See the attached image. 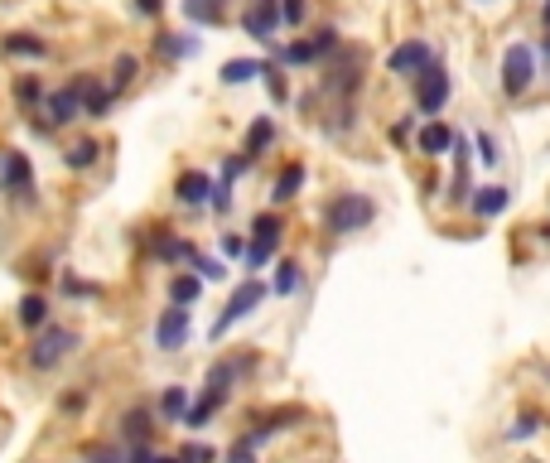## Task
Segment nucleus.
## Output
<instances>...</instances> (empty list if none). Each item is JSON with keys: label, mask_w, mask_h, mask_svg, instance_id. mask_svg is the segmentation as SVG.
Masks as SVG:
<instances>
[{"label": "nucleus", "mask_w": 550, "mask_h": 463, "mask_svg": "<svg viewBox=\"0 0 550 463\" xmlns=\"http://www.w3.org/2000/svg\"><path fill=\"white\" fill-rule=\"evenodd\" d=\"M251 372H256V353H251V348H242V353H232V357H218V362L203 372V396L189 401V410H184V420H179V425L193 430V435H198V430H208V420H213V415L232 401L237 382L251 377Z\"/></svg>", "instance_id": "f257e3e1"}, {"label": "nucleus", "mask_w": 550, "mask_h": 463, "mask_svg": "<svg viewBox=\"0 0 550 463\" xmlns=\"http://www.w3.org/2000/svg\"><path fill=\"white\" fill-rule=\"evenodd\" d=\"M78 348H83V333L49 319L44 328H34V338H29V348H25V362H29V372H58Z\"/></svg>", "instance_id": "f03ea898"}, {"label": "nucleus", "mask_w": 550, "mask_h": 463, "mask_svg": "<svg viewBox=\"0 0 550 463\" xmlns=\"http://www.w3.org/2000/svg\"><path fill=\"white\" fill-rule=\"evenodd\" d=\"M372 218H377V203L367 198V193H333L329 203H324V232L329 237H353V232H367L372 227Z\"/></svg>", "instance_id": "7ed1b4c3"}, {"label": "nucleus", "mask_w": 550, "mask_h": 463, "mask_svg": "<svg viewBox=\"0 0 550 463\" xmlns=\"http://www.w3.org/2000/svg\"><path fill=\"white\" fill-rule=\"evenodd\" d=\"M0 198L15 208H34L39 203V179L25 150H0Z\"/></svg>", "instance_id": "20e7f679"}, {"label": "nucleus", "mask_w": 550, "mask_h": 463, "mask_svg": "<svg viewBox=\"0 0 550 463\" xmlns=\"http://www.w3.org/2000/svg\"><path fill=\"white\" fill-rule=\"evenodd\" d=\"M266 295H271V285H266V280H256V275H251V280H242V285L232 290V300L222 304V314L213 319V328H208V343H222V338L242 324V319H251V314L261 309V300H266Z\"/></svg>", "instance_id": "39448f33"}, {"label": "nucleus", "mask_w": 550, "mask_h": 463, "mask_svg": "<svg viewBox=\"0 0 550 463\" xmlns=\"http://www.w3.org/2000/svg\"><path fill=\"white\" fill-rule=\"evenodd\" d=\"M362 73H367L362 49H343V44H338V49L329 54V68H324V92L338 97V102H358Z\"/></svg>", "instance_id": "423d86ee"}, {"label": "nucleus", "mask_w": 550, "mask_h": 463, "mask_svg": "<svg viewBox=\"0 0 550 463\" xmlns=\"http://www.w3.org/2000/svg\"><path fill=\"white\" fill-rule=\"evenodd\" d=\"M338 44H343V34L333 25H324V29H314L309 39H300V44H275L271 63H280V68H309V63H324Z\"/></svg>", "instance_id": "0eeeda50"}, {"label": "nucleus", "mask_w": 550, "mask_h": 463, "mask_svg": "<svg viewBox=\"0 0 550 463\" xmlns=\"http://www.w3.org/2000/svg\"><path fill=\"white\" fill-rule=\"evenodd\" d=\"M411 92H415V107L425 111V116H440L449 107V97H454V78H449V68H444L440 58H430L411 78Z\"/></svg>", "instance_id": "6e6552de"}, {"label": "nucleus", "mask_w": 550, "mask_h": 463, "mask_svg": "<svg viewBox=\"0 0 550 463\" xmlns=\"http://www.w3.org/2000/svg\"><path fill=\"white\" fill-rule=\"evenodd\" d=\"M145 256L160 261V266H174V271H189L198 246H193L189 237H174L169 227H145Z\"/></svg>", "instance_id": "1a4fd4ad"}, {"label": "nucleus", "mask_w": 550, "mask_h": 463, "mask_svg": "<svg viewBox=\"0 0 550 463\" xmlns=\"http://www.w3.org/2000/svg\"><path fill=\"white\" fill-rule=\"evenodd\" d=\"M531 82H536V49L531 44H512L502 54V92L517 102V97L531 92Z\"/></svg>", "instance_id": "9d476101"}, {"label": "nucleus", "mask_w": 550, "mask_h": 463, "mask_svg": "<svg viewBox=\"0 0 550 463\" xmlns=\"http://www.w3.org/2000/svg\"><path fill=\"white\" fill-rule=\"evenodd\" d=\"M189 333H193V309L189 304H169L165 314L155 319V348L160 353H179L189 343Z\"/></svg>", "instance_id": "9b49d317"}, {"label": "nucleus", "mask_w": 550, "mask_h": 463, "mask_svg": "<svg viewBox=\"0 0 550 463\" xmlns=\"http://www.w3.org/2000/svg\"><path fill=\"white\" fill-rule=\"evenodd\" d=\"M309 420V410L304 406H275V410H261L256 420H251V430H247V439L261 449L266 439H275V435H285V430H295V425H304Z\"/></svg>", "instance_id": "f8f14e48"}, {"label": "nucleus", "mask_w": 550, "mask_h": 463, "mask_svg": "<svg viewBox=\"0 0 550 463\" xmlns=\"http://www.w3.org/2000/svg\"><path fill=\"white\" fill-rule=\"evenodd\" d=\"M39 116L49 121V126H73L78 116H83V97H78V87H73V78L63 82V87H54L49 97H44V107H39Z\"/></svg>", "instance_id": "ddd939ff"}, {"label": "nucleus", "mask_w": 550, "mask_h": 463, "mask_svg": "<svg viewBox=\"0 0 550 463\" xmlns=\"http://www.w3.org/2000/svg\"><path fill=\"white\" fill-rule=\"evenodd\" d=\"M242 29H247L251 39H256V44L275 49V44H280V39H275V29H280V5H275V0H247Z\"/></svg>", "instance_id": "4468645a"}, {"label": "nucleus", "mask_w": 550, "mask_h": 463, "mask_svg": "<svg viewBox=\"0 0 550 463\" xmlns=\"http://www.w3.org/2000/svg\"><path fill=\"white\" fill-rule=\"evenodd\" d=\"M430 58H435V49H430L425 39H401V44L386 54V73H391V78H415Z\"/></svg>", "instance_id": "2eb2a0df"}, {"label": "nucleus", "mask_w": 550, "mask_h": 463, "mask_svg": "<svg viewBox=\"0 0 550 463\" xmlns=\"http://www.w3.org/2000/svg\"><path fill=\"white\" fill-rule=\"evenodd\" d=\"M155 430H160L155 410H150V406H131V410H121V420H116V444H150Z\"/></svg>", "instance_id": "dca6fc26"}, {"label": "nucleus", "mask_w": 550, "mask_h": 463, "mask_svg": "<svg viewBox=\"0 0 550 463\" xmlns=\"http://www.w3.org/2000/svg\"><path fill=\"white\" fill-rule=\"evenodd\" d=\"M73 87H78V97H83V116H87V121H102V116L116 107V92H111L107 82H97L92 73H73Z\"/></svg>", "instance_id": "f3484780"}, {"label": "nucleus", "mask_w": 550, "mask_h": 463, "mask_svg": "<svg viewBox=\"0 0 550 463\" xmlns=\"http://www.w3.org/2000/svg\"><path fill=\"white\" fill-rule=\"evenodd\" d=\"M49 319H54V304H49V295H44V290H29V295H20V304H15V324L25 328V333L44 328Z\"/></svg>", "instance_id": "a211bd4d"}, {"label": "nucleus", "mask_w": 550, "mask_h": 463, "mask_svg": "<svg viewBox=\"0 0 550 463\" xmlns=\"http://www.w3.org/2000/svg\"><path fill=\"white\" fill-rule=\"evenodd\" d=\"M208 193H213V174H203V169H184V174L174 179V198H179L184 208H203Z\"/></svg>", "instance_id": "6ab92c4d"}, {"label": "nucleus", "mask_w": 550, "mask_h": 463, "mask_svg": "<svg viewBox=\"0 0 550 463\" xmlns=\"http://www.w3.org/2000/svg\"><path fill=\"white\" fill-rule=\"evenodd\" d=\"M411 140H415V150H420L425 160H444V155H449V145H454V131H449L444 121H425Z\"/></svg>", "instance_id": "aec40b11"}, {"label": "nucleus", "mask_w": 550, "mask_h": 463, "mask_svg": "<svg viewBox=\"0 0 550 463\" xmlns=\"http://www.w3.org/2000/svg\"><path fill=\"white\" fill-rule=\"evenodd\" d=\"M468 208H473L478 218H502V213L512 208V193L502 189V184H483V189L468 193Z\"/></svg>", "instance_id": "412c9836"}, {"label": "nucleus", "mask_w": 550, "mask_h": 463, "mask_svg": "<svg viewBox=\"0 0 550 463\" xmlns=\"http://www.w3.org/2000/svg\"><path fill=\"white\" fill-rule=\"evenodd\" d=\"M304 179H309V169H304L300 160H295V164H285V169H280V179L271 184V203H275V208L295 203V198H300V189H304Z\"/></svg>", "instance_id": "4be33fe9"}, {"label": "nucleus", "mask_w": 550, "mask_h": 463, "mask_svg": "<svg viewBox=\"0 0 550 463\" xmlns=\"http://www.w3.org/2000/svg\"><path fill=\"white\" fill-rule=\"evenodd\" d=\"M0 54L5 58H49V44H44L39 34H29V29H15V34L0 39Z\"/></svg>", "instance_id": "5701e85b"}, {"label": "nucleus", "mask_w": 550, "mask_h": 463, "mask_svg": "<svg viewBox=\"0 0 550 463\" xmlns=\"http://www.w3.org/2000/svg\"><path fill=\"white\" fill-rule=\"evenodd\" d=\"M275 145V121L271 116H256V121H251L247 126V140H242V155H247L251 164L261 160V155H266V150H271Z\"/></svg>", "instance_id": "b1692460"}, {"label": "nucleus", "mask_w": 550, "mask_h": 463, "mask_svg": "<svg viewBox=\"0 0 550 463\" xmlns=\"http://www.w3.org/2000/svg\"><path fill=\"white\" fill-rule=\"evenodd\" d=\"M189 401H193L189 386H165V391H160V406H155V420H160V425H179Z\"/></svg>", "instance_id": "393cba45"}, {"label": "nucleus", "mask_w": 550, "mask_h": 463, "mask_svg": "<svg viewBox=\"0 0 550 463\" xmlns=\"http://www.w3.org/2000/svg\"><path fill=\"white\" fill-rule=\"evenodd\" d=\"M10 97H15V107H20V111H39V107H44V97H49V87H44V78L25 73V78L10 82Z\"/></svg>", "instance_id": "a878e982"}, {"label": "nucleus", "mask_w": 550, "mask_h": 463, "mask_svg": "<svg viewBox=\"0 0 550 463\" xmlns=\"http://www.w3.org/2000/svg\"><path fill=\"white\" fill-rule=\"evenodd\" d=\"M155 54L165 58V63H179V58L198 54V39H193V34H169V29H160V34H155Z\"/></svg>", "instance_id": "bb28decb"}, {"label": "nucleus", "mask_w": 550, "mask_h": 463, "mask_svg": "<svg viewBox=\"0 0 550 463\" xmlns=\"http://www.w3.org/2000/svg\"><path fill=\"white\" fill-rule=\"evenodd\" d=\"M261 68H266V58H227L218 68V78L227 82V87H247V82L261 78Z\"/></svg>", "instance_id": "cd10ccee"}, {"label": "nucleus", "mask_w": 550, "mask_h": 463, "mask_svg": "<svg viewBox=\"0 0 550 463\" xmlns=\"http://www.w3.org/2000/svg\"><path fill=\"white\" fill-rule=\"evenodd\" d=\"M304 290V266L295 261V256H285L280 266H275V280H271V295H280V300H290V295H300Z\"/></svg>", "instance_id": "c85d7f7f"}, {"label": "nucleus", "mask_w": 550, "mask_h": 463, "mask_svg": "<svg viewBox=\"0 0 550 463\" xmlns=\"http://www.w3.org/2000/svg\"><path fill=\"white\" fill-rule=\"evenodd\" d=\"M97 160H102V140H97V136H87V140H78V145H68V150H63V164H68L73 174H87Z\"/></svg>", "instance_id": "c756f323"}, {"label": "nucleus", "mask_w": 550, "mask_h": 463, "mask_svg": "<svg viewBox=\"0 0 550 463\" xmlns=\"http://www.w3.org/2000/svg\"><path fill=\"white\" fill-rule=\"evenodd\" d=\"M198 295H203V280L193 271H174L169 275V304H198Z\"/></svg>", "instance_id": "7c9ffc66"}, {"label": "nucleus", "mask_w": 550, "mask_h": 463, "mask_svg": "<svg viewBox=\"0 0 550 463\" xmlns=\"http://www.w3.org/2000/svg\"><path fill=\"white\" fill-rule=\"evenodd\" d=\"M184 15H189L193 25H227V10H222V0H184Z\"/></svg>", "instance_id": "2f4dec72"}, {"label": "nucleus", "mask_w": 550, "mask_h": 463, "mask_svg": "<svg viewBox=\"0 0 550 463\" xmlns=\"http://www.w3.org/2000/svg\"><path fill=\"white\" fill-rule=\"evenodd\" d=\"M136 78H140V58H136V54H116V63H111V78H107L111 92L121 97V92H126V87H131Z\"/></svg>", "instance_id": "473e14b6"}, {"label": "nucleus", "mask_w": 550, "mask_h": 463, "mask_svg": "<svg viewBox=\"0 0 550 463\" xmlns=\"http://www.w3.org/2000/svg\"><path fill=\"white\" fill-rule=\"evenodd\" d=\"M280 237H285V222H280V213H256L251 218V242H271V246H280Z\"/></svg>", "instance_id": "72a5a7b5"}, {"label": "nucleus", "mask_w": 550, "mask_h": 463, "mask_svg": "<svg viewBox=\"0 0 550 463\" xmlns=\"http://www.w3.org/2000/svg\"><path fill=\"white\" fill-rule=\"evenodd\" d=\"M261 82H266V92H271L275 107H285V102H290V87H285V68H280V63H271V58H266V68H261Z\"/></svg>", "instance_id": "f704fd0d"}, {"label": "nucleus", "mask_w": 550, "mask_h": 463, "mask_svg": "<svg viewBox=\"0 0 550 463\" xmlns=\"http://www.w3.org/2000/svg\"><path fill=\"white\" fill-rule=\"evenodd\" d=\"M58 290H63L68 300H102V285H97V280H78V275H68V271L58 280Z\"/></svg>", "instance_id": "c9c22d12"}, {"label": "nucleus", "mask_w": 550, "mask_h": 463, "mask_svg": "<svg viewBox=\"0 0 550 463\" xmlns=\"http://www.w3.org/2000/svg\"><path fill=\"white\" fill-rule=\"evenodd\" d=\"M275 251H280V246H271V242H247L242 246V266H247V271H266L275 261Z\"/></svg>", "instance_id": "e433bc0d"}, {"label": "nucleus", "mask_w": 550, "mask_h": 463, "mask_svg": "<svg viewBox=\"0 0 550 463\" xmlns=\"http://www.w3.org/2000/svg\"><path fill=\"white\" fill-rule=\"evenodd\" d=\"M189 271L198 275V280H213V285H218V280H227V261H218V256H203V251H198V256L189 261Z\"/></svg>", "instance_id": "4c0bfd02"}, {"label": "nucleus", "mask_w": 550, "mask_h": 463, "mask_svg": "<svg viewBox=\"0 0 550 463\" xmlns=\"http://www.w3.org/2000/svg\"><path fill=\"white\" fill-rule=\"evenodd\" d=\"M83 463H126V444H87Z\"/></svg>", "instance_id": "58836bf2"}, {"label": "nucleus", "mask_w": 550, "mask_h": 463, "mask_svg": "<svg viewBox=\"0 0 550 463\" xmlns=\"http://www.w3.org/2000/svg\"><path fill=\"white\" fill-rule=\"evenodd\" d=\"M222 454L213 449V444H203V439H189L184 449H179V463H218Z\"/></svg>", "instance_id": "ea45409f"}, {"label": "nucleus", "mask_w": 550, "mask_h": 463, "mask_svg": "<svg viewBox=\"0 0 550 463\" xmlns=\"http://www.w3.org/2000/svg\"><path fill=\"white\" fill-rule=\"evenodd\" d=\"M256 454H261V449H256L247 435H237L232 444H227V454H222L218 463H256Z\"/></svg>", "instance_id": "a19ab883"}, {"label": "nucleus", "mask_w": 550, "mask_h": 463, "mask_svg": "<svg viewBox=\"0 0 550 463\" xmlns=\"http://www.w3.org/2000/svg\"><path fill=\"white\" fill-rule=\"evenodd\" d=\"M536 430H541V410H522V415L512 420V430H507V439L517 444V439H531V435H536Z\"/></svg>", "instance_id": "79ce46f5"}, {"label": "nucleus", "mask_w": 550, "mask_h": 463, "mask_svg": "<svg viewBox=\"0 0 550 463\" xmlns=\"http://www.w3.org/2000/svg\"><path fill=\"white\" fill-rule=\"evenodd\" d=\"M468 145H473V160H483V164H488V169H493V164L502 160V155H497V140L488 136V131H478V136L468 140Z\"/></svg>", "instance_id": "37998d69"}, {"label": "nucleus", "mask_w": 550, "mask_h": 463, "mask_svg": "<svg viewBox=\"0 0 550 463\" xmlns=\"http://www.w3.org/2000/svg\"><path fill=\"white\" fill-rule=\"evenodd\" d=\"M275 5H280V25L290 29H300L304 15H309V0H275Z\"/></svg>", "instance_id": "c03bdc74"}, {"label": "nucleus", "mask_w": 550, "mask_h": 463, "mask_svg": "<svg viewBox=\"0 0 550 463\" xmlns=\"http://www.w3.org/2000/svg\"><path fill=\"white\" fill-rule=\"evenodd\" d=\"M83 410H87V386H73V391L58 396V415H83Z\"/></svg>", "instance_id": "a18cd8bd"}, {"label": "nucleus", "mask_w": 550, "mask_h": 463, "mask_svg": "<svg viewBox=\"0 0 550 463\" xmlns=\"http://www.w3.org/2000/svg\"><path fill=\"white\" fill-rule=\"evenodd\" d=\"M415 136V116H401V121H391V131H386V140L396 145V150H406Z\"/></svg>", "instance_id": "49530a36"}, {"label": "nucleus", "mask_w": 550, "mask_h": 463, "mask_svg": "<svg viewBox=\"0 0 550 463\" xmlns=\"http://www.w3.org/2000/svg\"><path fill=\"white\" fill-rule=\"evenodd\" d=\"M247 169H251V160L242 155V150H237V155H227V160H222V184H237Z\"/></svg>", "instance_id": "de8ad7c7"}, {"label": "nucleus", "mask_w": 550, "mask_h": 463, "mask_svg": "<svg viewBox=\"0 0 550 463\" xmlns=\"http://www.w3.org/2000/svg\"><path fill=\"white\" fill-rule=\"evenodd\" d=\"M208 203H213V213H232V184H213V193H208Z\"/></svg>", "instance_id": "09e8293b"}, {"label": "nucleus", "mask_w": 550, "mask_h": 463, "mask_svg": "<svg viewBox=\"0 0 550 463\" xmlns=\"http://www.w3.org/2000/svg\"><path fill=\"white\" fill-rule=\"evenodd\" d=\"M131 10H136L140 20H160L165 15V0H131Z\"/></svg>", "instance_id": "8fccbe9b"}, {"label": "nucleus", "mask_w": 550, "mask_h": 463, "mask_svg": "<svg viewBox=\"0 0 550 463\" xmlns=\"http://www.w3.org/2000/svg\"><path fill=\"white\" fill-rule=\"evenodd\" d=\"M126 463H155V444H126Z\"/></svg>", "instance_id": "3c124183"}, {"label": "nucleus", "mask_w": 550, "mask_h": 463, "mask_svg": "<svg viewBox=\"0 0 550 463\" xmlns=\"http://www.w3.org/2000/svg\"><path fill=\"white\" fill-rule=\"evenodd\" d=\"M242 237H237V232H227V237H222V251H227V256H242Z\"/></svg>", "instance_id": "603ef678"}, {"label": "nucleus", "mask_w": 550, "mask_h": 463, "mask_svg": "<svg viewBox=\"0 0 550 463\" xmlns=\"http://www.w3.org/2000/svg\"><path fill=\"white\" fill-rule=\"evenodd\" d=\"M536 58H546L550 63V29H546V39H541V49H536Z\"/></svg>", "instance_id": "864d4df0"}, {"label": "nucleus", "mask_w": 550, "mask_h": 463, "mask_svg": "<svg viewBox=\"0 0 550 463\" xmlns=\"http://www.w3.org/2000/svg\"><path fill=\"white\" fill-rule=\"evenodd\" d=\"M155 463H179V454H155Z\"/></svg>", "instance_id": "5fc2aeb1"}, {"label": "nucleus", "mask_w": 550, "mask_h": 463, "mask_svg": "<svg viewBox=\"0 0 550 463\" xmlns=\"http://www.w3.org/2000/svg\"><path fill=\"white\" fill-rule=\"evenodd\" d=\"M541 25L550 29V0H546V5H541Z\"/></svg>", "instance_id": "6e6d98bb"}, {"label": "nucleus", "mask_w": 550, "mask_h": 463, "mask_svg": "<svg viewBox=\"0 0 550 463\" xmlns=\"http://www.w3.org/2000/svg\"><path fill=\"white\" fill-rule=\"evenodd\" d=\"M541 237H546V242H550V222H546V232H541Z\"/></svg>", "instance_id": "4d7b16f0"}]
</instances>
